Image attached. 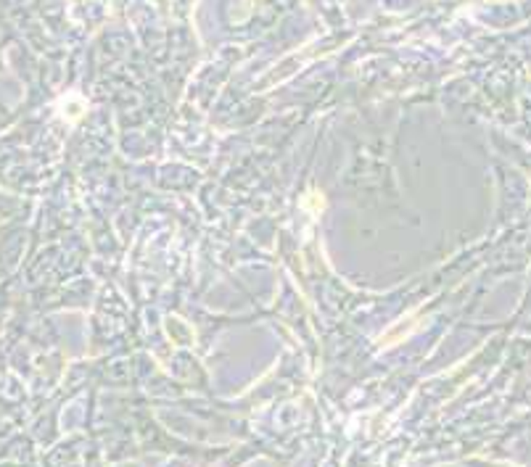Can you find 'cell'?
Segmentation results:
<instances>
[{"instance_id": "1", "label": "cell", "mask_w": 531, "mask_h": 467, "mask_svg": "<svg viewBox=\"0 0 531 467\" xmlns=\"http://www.w3.org/2000/svg\"><path fill=\"white\" fill-rule=\"evenodd\" d=\"M302 206L307 209V212H312V214H317V212H320V209L326 206V198H323L320 193H314V191H312V193H307V195L302 198Z\"/></svg>"}]
</instances>
